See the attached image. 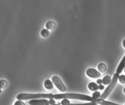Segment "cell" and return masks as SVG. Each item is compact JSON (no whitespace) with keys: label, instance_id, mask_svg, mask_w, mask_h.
I'll return each instance as SVG.
<instances>
[{"label":"cell","instance_id":"cell-1","mask_svg":"<svg viewBox=\"0 0 125 105\" xmlns=\"http://www.w3.org/2000/svg\"><path fill=\"white\" fill-rule=\"evenodd\" d=\"M17 100H34V99H77V100L89 101V103H95V99L90 96L79 93H19Z\"/></svg>","mask_w":125,"mask_h":105},{"label":"cell","instance_id":"cell-2","mask_svg":"<svg viewBox=\"0 0 125 105\" xmlns=\"http://www.w3.org/2000/svg\"><path fill=\"white\" fill-rule=\"evenodd\" d=\"M119 74L117 73H115V75H114V76H113V78H112V81H111V84H108V86L104 89V92L101 94V96H100V99H103V100H104L105 98L108 96V95L111 93V92L113 91V89L115 88V86L116 85V83H117V80L119 79Z\"/></svg>","mask_w":125,"mask_h":105},{"label":"cell","instance_id":"cell-3","mask_svg":"<svg viewBox=\"0 0 125 105\" xmlns=\"http://www.w3.org/2000/svg\"><path fill=\"white\" fill-rule=\"evenodd\" d=\"M51 79H52L53 84L57 87V89L59 90V91H61V92H65V90H66L65 85L63 84V83H62V81L60 79L59 76H52V78Z\"/></svg>","mask_w":125,"mask_h":105},{"label":"cell","instance_id":"cell-4","mask_svg":"<svg viewBox=\"0 0 125 105\" xmlns=\"http://www.w3.org/2000/svg\"><path fill=\"white\" fill-rule=\"evenodd\" d=\"M86 75L90 78H99L101 73L95 68H88L86 71Z\"/></svg>","mask_w":125,"mask_h":105},{"label":"cell","instance_id":"cell-5","mask_svg":"<svg viewBox=\"0 0 125 105\" xmlns=\"http://www.w3.org/2000/svg\"><path fill=\"white\" fill-rule=\"evenodd\" d=\"M30 105H50L49 100L47 99H34L29 101Z\"/></svg>","mask_w":125,"mask_h":105},{"label":"cell","instance_id":"cell-6","mask_svg":"<svg viewBox=\"0 0 125 105\" xmlns=\"http://www.w3.org/2000/svg\"><path fill=\"white\" fill-rule=\"evenodd\" d=\"M95 103H99L100 105H119V104H116V103H111V102H107V101H104L103 99H95Z\"/></svg>","mask_w":125,"mask_h":105},{"label":"cell","instance_id":"cell-7","mask_svg":"<svg viewBox=\"0 0 125 105\" xmlns=\"http://www.w3.org/2000/svg\"><path fill=\"white\" fill-rule=\"evenodd\" d=\"M124 68H125V56L123 57V58L122 59L120 64H119V66H118V67H117V70H116V73L120 75V73L121 72H123V70Z\"/></svg>","mask_w":125,"mask_h":105},{"label":"cell","instance_id":"cell-8","mask_svg":"<svg viewBox=\"0 0 125 105\" xmlns=\"http://www.w3.org/2000/svg\"><path fill=\"white\" fill-rule=\"evenodd\" d=\"M44 86L46 89L47 90H52L53 87H54V84H53V82L49 79H47V80H45L44 82Z\"/></svg>","mask_w":125,"mask_h":105},{"label":"cell","instance_id":"cell-9","mask_svg":"<svg viewBox=\"0 0 125 105\" xmlns=\"http://www.w3.org/2000/svg\"><path fill=\"white\" fill-rule=\"evenodd\" d=\"M88 87H89V89L90 91H93V92H96L97 89H99V85L96 83H94V82H91V83H89L88 84Z\"/></svg>","mask_w":125,"mask_h":105},{"label":"cell","instance_id":"cell-10","mask_svg":"<svg viewBox=\"0 0 125 105\" xmlns=\"http://www.w3.org/2000/svg\"><path fill=\"white\" fill-rule=\"evenodd\" d=\"M45 26H46V29H47L48 31L53 30L55 27V23L54 21H47L45 24Z\"/></svg>","mask_w":125,"mask_h":105},{"label":"cell","instance_id":"cell-11","mask_svg":"<svg viewBox=\"0 0 125 105\" xmlns=\"http://www.w3.org/2000/svg\"><path fill=\"white\" fill-rule=\"evenodd\" d=\"M97 70L102 73V72H105L106 71V65L104 63H99L97 66Z\"/></svg>","mask_w":125,"mask_h":105},{"label":"cell","instance_id":"cell-12","mask_svg":"<svg viewBox=\"0 0 125 105\" xmlns=\"http://www.w3.org/2000/svg\"><path fill=\"white\" fill-rule=\"evenodd\" d=\"M111 81H112V78H111V76H104V78L102 79V83L104 84H111Z\"/></svg>","mask_w":125,"mask_h":105},{"label":"cell","instance_id":"cell-13","mask_svg":"<svg viewBox=\"0 0 125 105\" xmlns=\"http://www.w3.org/2000/svg\"><path fill=\"white\" fill-rule=\"evenodd\" d=\"M40 34H41L42 37H44V38H46V37H47L48 35H49V31L47 29H42L41 32H40Z\"/></svg>","mask_w":125,"mask_h":105},{"label":"cell","instance_id":"cell-14","mask_svg":"<svg viewBox=\"0 0 125 105\" xmlns=\"http://www.w3.org/2000/svg\"><path fill=\"white\" fill-rule=\"evenodd\" d=\"M6 86H7V82L5 81V79H0V88L4 89Z\"/></svg>","mask_w":125,"mask_h":105},{"label":"cell","instance_id":"cell-15","mask_svg":"<svg viewBox=\"0 0 125 105\" xmlns=\"http://www.w3.org/2000/svg\"><path fill=\"white\" fill-rule=\"evenodd\" d=\"M118 80H119V82H120L121 84H125V75H120Z\"/></svg>","mask_w":125,"mask_h":105},{"label":"cell","instance_id":"cell-16","mask_svg":"<svg viewBox=\"0 0 125 105\" xmlns=\"http://www.w3.org/2000/svg\"><path fill=\"white\" fill-rule=\"evenodd\" d=\"M100 96H101V93L99 92H94L93 95H92V98H94V99H98V98H100Z\"/></svg>","mask_w":125,"mask_h":105},{"label":"cell","instance_id":"cell-17","mask_svg":"<svg viewBox=\"0 0 125 105\" xmlns=\"http://www.w3.org/2000/svg\"><path fill=\"white\" fill-rule=\"evenodd\" d=\"M70 101L68 99H63V100L61 102V105H70Z\"/></svg>","mask_w":125,"mask_h":105},{"label":"cell","instance_id":"cell-18","mask_svg":"<svg viewBox=\"0 0 125 105\" xmlns=\"http://www.w3.org/2000/svg\"><path fill=\"white\" fill-rule=\"evenodd\" d=\"M70 105H96V103H81V104H76V103H72Z\"/></svg>","mask_w":125,"mask_h":105},{"label":"cell","instance_id":"cell-19","mask_svg":"<svg viewBox=\"0 0 125 105\" xmlns=\"http://www.w3.org/2000/svg\"><path fill=\"white\" fill-rule=\"evenodd\" d=\"M13 105H25V103L22 102V101H16L15 103H13Z\"/></svg>","mask_w":125,"mask_h":105},{"label":"cell","instance_id":"cell-20","mask_svg":"<svg viewBox=\"0 0 125 105\" xmlns=\"http://www.w3.org/2000/svg\"><path fill=\"white\" fill-rule=\"evenodd\" d=\"M49 103H50V105L55 104V101H54V99H50V100H49Z\"/></svg>","mask_w":125,"mask_h":105},{"label":"cell","instance_id":"cell-21","mask_svg":"<svg viewBox=\"0 0 125 105\" xmlns=\"http://www.w3.org/2000/svg\"><path fill=\"white\" fill-rule=\"evenodd\" d=\"M104 88V86L103 85V84H99V89H101V90H103Z\"/></svg>","mask_w":125,"mask_h":105},{"label":"cell","instance_id":"cell-22","mask_svg":"<svg viewBox=\"0 0 125 105\" xmlns=\"http://www.w3.org/2000/svg\"><path fill=\"white\" fill-rule=\"evenodd\" d=\"M97 84H102V80H100V79L97 80Z\"/></svg>","mask_w":125,"mask_h":105},{"label":"cell","instance_id":"cell-23","mask_svg":"<svg viewBox=\"0 0 125 105\" xmlns=\"http://www.w3.org/2000/svg\"><path fill=\"white\" fill-rule=\"evenodd\" d=\"M123 47L125 48V39H123Z\"/></svg>","mask_w":125,"mask_h":105},{"label":"cell","instance_id":"cell-24","mask_svg":"<svg viewBox=\"0 0 125 105\" xmlns=\"http://www.w3.org/2000/svg\"><path fill=\"white\" fill-rule=\"evenodd\" d=\"M1 92H2V89H1V88H0V93H1Z\"/></svg>","mask_w":125,"mask_h":105},{"label":"cell","instance_id":"cell-25","mask_svg":"<svg viewBox=\"0 0 125 105\" xmlns=\"http://www.w3.org/2000/svg\"><path fill=\"white\" fill-rule=\"evenodd\" d=\"M123 92H124V93H125V88H124V89H123Z\"/></svg>","mask_w":125,"mask_h":105},{"label":"cell","instance_id":"cell-26","mask_svg":"<svg viewBox=\"0 0 125 105\" xmlns=\"http://www.w3.org/2000/svg\"><path fill=\"white\" fill-rule=\"evenodd\" d=\"M54 105H60V104H57V103H55V104H54Z\"/></svg>","mask_w":125,"mask_h":105},{"label":"cell","instance_id":"cell-27","mask_svg":"<svg viewBox=\"0 0 125 105\" xmlns=\"http://www.w3.org/2000/svg\"><path fill=\"white\" fill-rule=\"evenodd\" d=\"M123 70H124V73H125V68H124V69H123Z\"/></svg>","mask_w":125,"mask_h":105}]
</instances>
